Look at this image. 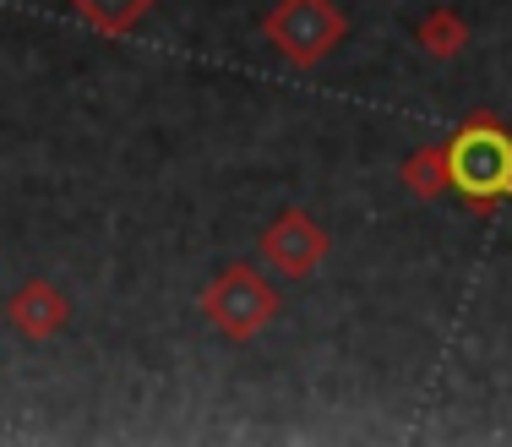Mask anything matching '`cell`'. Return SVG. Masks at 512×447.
<instances>
[{"mask_svg": "<svg viewBox=\"0 0 512 447\" xmlns=\"http://www.w3.org/2000/svg\"><path fill=\"white\" fill-rule=\"evenodd\" d=\"M0 322L17 338H28V344H44V338H55L71 322V300L60 295V284H50V279H28L6 306H0Z\"/></svg>", "mask_w": 512, "mask_h": 447, "instance_id": "5b68a950", "label": "cell"}, {"mask_svg": "<svg viewBox=\"0 0 512 447\" xmlns=\"http://www.w3.org/2000/svg\"><path fill=\"white\" fill-rule=\"evenodd\" d=\"M71 11H77L88 28H99V33H131L142 17L153 11V0H71Z\"/></svg>", "mask_w": 512, "mask_h": 447, "instance_id": "8992f818", "label": "cell"}, {"mask_svg": "<svg viewBox=\"0 0 512 447\" xmlns=\"http://www.w3.org/2000/svg\"><path fill=\"white\" fill-rule=\"evenodd\" d=\"M267 44L289 60V66H316L322 55H333L349 33V17L333 6V0H278L262 22Z\"/></svg>", "mask_w": 512, "mask_h": 447, "instance_id": "3957f363", "label": "cell"}, {"mask_svg": "<svg viewBox=\"0 0 512 447\" xmlns=\"http://www.w3.org/2000/svg\"><path fill=\"white\" fill-rule=\"evenodd\" d=\"M414 39H420V50H431L436 60H453L463 50V39H469V28H463L458 11H431V17L414 28Z\"/></svg>", "mask_w": 512, "mask_h": 447, "instance_id": "52a82bcc", "label": "cell"}, {"mask_svg": "<svg viewBox=\"0 0 512 447\" xmlns=\"http://www.w3.org/2000/svg\"><path fill=\"white\" fill-rule=\"evenodd\" d=\"M447 153V186L474 202V213H491L502 197H512V137L496 115L463 120L442 142Z\"/></svg>", "mask_w": 512, "mask_h": 447, "instance_id": "6da1fadb", "label": "cell"}, {"mask_svg": "<svg viewBox=\"0 0 512 447\" xmlns=\"http://www.w3.org/2000/svg\"><path fill=\"white\" fill-rule=\"evenodd\" d=\"M278 311H284L278 289L267 284L251 262H229V268L202 289V317L213 322V333L229 338V344H251L262 328L278 322Z\"/></svg>", "mask_w": 512, "mask_h": 447, "instance_id": "7a4b0ae2", "label": "cell"}, {"mask_svg": "<svg viewBox=\"0 0 512 447\" xmlns=\"http://www.w3.org/2000/svg\"><path fill=\"white\" fill-rule=\"evenodd\" d=\"M404 186L414 197H442L447 191V153L442 148H414L404 164Z\"/></svg>", "mask_w": 512, "mask_h": 447, "instance_id": "ba28073f", "label": "cell"}, {"mask_svg": "<svg viewBox=\"0 0 512 447\" xmlns=\"http://www.w3.org/2000/svg\"><path fill=\"white\" fill-rule=\"evenodd\" d=\"M327 246H333V235H327L306 208H284L262 229V257L273 262L284 279H311L327 262Z\"/></svg>", "mask_w": 512, "mask_h": 447, "instance_id": "277c9868", "label": "cell"}]
</instances>
